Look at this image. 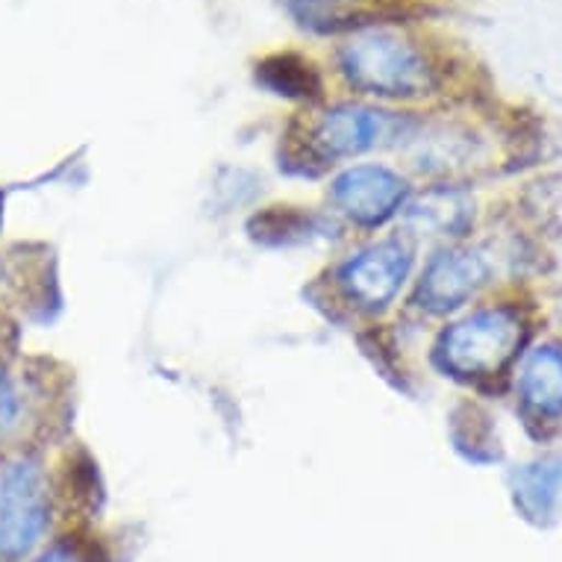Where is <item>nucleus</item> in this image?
<instances>
[{"label":"nucleus","instance_id":"obj_12","mask_svg":"<svg viewBox=\"0 0 562 562\" xmlns=\"http://www.w3.org/2000/svg\"><path fill=\"white\" fill-rule=\"evenodd\" d=\"M33 562H89V560H86L83 551H80V548H75V544L59 542V544H54V548H47L45 553H38Z\"/></svg>","mask_w":562,"mask_h":562},{"label":"nucleus","instance_id":"obj_7","mask_svg":"<svg viewBox=\"0 0 562 562\" xmlns=\"http://www.w3.org/2000/svg\"><path fill=\"white\" fill-rule=\"evenodd\" d=\"M488 280L486 259L474 250H442L427 262L425 274L418 280L415 304L427 313L445 315L460 310L469 297Z\"/></svg>","mask_w":562,"mask_h":562},{"label":"nucleus","instance_id":"obj_9","mask_svg":"<svg viewBox=\"0 0 562 562\" xmlns=\"http://www.w3.org/2000/svg\"><path fill=\"white\" fill-rule=\"evenodd\" d=\"M518 392L527 409L539 418L562 415V350L553 345L536 348L525 360Z\"/></svg>","mask_w":562,"mask_h":562},{"label":"nucleus","instance_id":"obj_4","mask_svg":"<svg viewBox=\"0 0 562 562\" xmlns=\"http://www.w3.org/2000/svg\"><path fill=\"white\" fill-rule=\"evenodd\" d=\"M413 271V245L406 236H392L366 245L341 262L336 283L350 304L366 313L386 310L404 289Z\"/></svg>","mask_w":562,"mask_h":562},{"label":"nucleus","instance_id":"obj_1","mask_svg":"<svg viewBox=\"0 0 562 562\" xmlns=\"http://www.w3.org/2000/svg\"><path fill=\"white\" fill-rule=\"evenodd\" d=\"M339 71L357 92L392 101L430 94L436 83L434 68L418 45L386 27L353 33L339 50Z\"/></svg>","mask_w":562,"mask_h":562},{"label":"nucleus","instance_id":"obj_6","mask_svg":"<svg viewBox=\"0 0 562 562\" xmlns=\"http://www.w3.org/2000/svg\"><path fill=\"white\" fill-rule=\"evenodd\" d=\"M330 201L360 227H380L406 203L404 177L386 166H350L330 186Z\"/></svg>","mask_w":562,"mask_h":562},{"label":"nucleus","instance_id":"obj_8","mask_svg":"<svg viewBox=\"0 0 562 562\" xmlns=\"http://www.w3.org/2000/svg\"><path fill=\"white\" fill-rule=\"evenodd\" d=\"M404 224L427 236H462L471 227L474 210L469 194L457 189H430L415 201L404 203Z\"/></svg>","mask_w":562,"mask_h":562},{"label":"nucleus","instance_id":"obj_5","mask_svg":"<svg viewBox=\"0 0 562 562\" xmlns=\"http://www.w3.org/2000/svg\"><path fill=\"white\" fill-rule=\"evenodd\" d=\"M413 127L409 119H397L392 112L371 110V106H333L315 121L310 145L322 159H350L362 157L369 150L397 145L406 138Z\"/></svg>","mask_w":562,"mask_h":562},{"label":"nucleus","instance_id":"obj_13","mask_svg":"<svg viewBox=\"0 0 562 562\" xmlns=\"http://www.w3.org/2000/svg\"><path fill=\"white\" fill-rule=\"evenodd\" d=\"M10 268H7V262H3V259H0V295H3V292H7V286H10Z\"/></svg>","mask_w":562,"mask_h":562},{"label":"nucleus","instance_id":"obj_10","mask_svg":"<svg viewBox=\"0 0 562 562\" xmlns=\"http://www.w3.org/2000/svg\"><path fill=\"white\" fill-rule=\"evenodd\" d=\"M513 488H516V504L527 518L553 516V509L562 501V460L548 457L533 465H525L513 474Z\"/></svg>","mask_w":562,"mask_h":562},{"label":"nucleus","instance_id":"obj_2","mask_svg":"<svg viewBox=\"0 0 562 562\" xmlns=\"http://www.w3.org/2000/svg\"><path fill=\"white\" fill-rule=\"evenodd\" d=\"M50 480L33 453L0 460V562H24L50 530Z\"/></svg>","mask_w":562,"mask_h":562},{"label":"nucleus","instance_id":"obj_3","mask_svg":"<svg viewBox=\"0 0 562 562\" xmlns=\"http://www.w3.org/2000/svg\"><path fill=\"white\" fill-rule=\"evenodd\" d=\"M521 318L513 310H480L442 333L436 362L453 378L498 374L521 345Z\"/></svg>","mask_w":562,"mask_h":562},{"label":"nucleus","instance_id":"obj_11","mask_svg":"<svg viewBox=\"0 0 562 562\" xmlns=\"http://www.w3.org/2000/svg\"><path fill=\"white\" fill-rule=\"evenodd\" d=\"M30 409H33V392L27 380L7 362L3 341H0V445H7L24 430Z\"/></svg>","mask_w":562,"mask_h":562}]
</instances>
